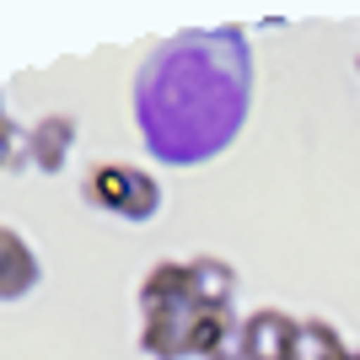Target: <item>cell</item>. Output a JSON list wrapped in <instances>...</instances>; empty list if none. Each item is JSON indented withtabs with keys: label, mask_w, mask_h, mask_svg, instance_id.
I'll return each instance as SVG.
<instances>
[{
	"label": "cell",
	"mask_w": 360,
	"mask_h": 360,
	"mask_svg": "<svg viewBox=\"0 0 360 360\" xmlns=\"http://www.w3.org/2000/svg\"><path fill=\"white\" fill-rule=\"evenodd\" d=\"M70 150H75V119H65V113H49L27 129V162L38 172H60L70 162Z\"/></svg>",
	"instance_id": "6"
},
{
	"label": "cell",
	"mask_w": 360,
	"mask_h": 360,
	"mask_svg": "<svg viewBox=\"0 0 360 360\" xmlns=\"http://www.w3.org/2000/svg\"><path fill=\"white\" fill-rule=\"evenodd\" d=\"M188 269H194L199 307H231V301H237V274H231V264H221V258H188Z\"/></svg>",
	"instance_id": "8"
},
{
	"label": "cell",
	"mask_w": 360,
	"mask_h": 360,
	"mask_svg": "<svg viewBox=\"0 0 360 360\" xmlns=\"http://www.w3.org/2000/svg\"><path fill=\"white\" fill-rule=\"evenodd\" d=\"M194 312V307H188ZM188 312H156V317H140V355L150 360H188L183 355V323Z\"/></svg>",
	"instance_id": "7"
},
{
	"label": "cell",
	"mask_w": 360,
	"mask_h": 360,
	"mask_svg": "<svg viewBox=\"0 0 360 360\" xmlns=\"http://www.w3.org/2000/svg\"><path fill=\"white\" fill-rule=\"evenodd\" d=\"M11 150H16V124L6 119V97H0V167L11 162Z\"/></svg>",
	"instance_id": "10"
},
{
	"label": "cell",
	"mask_w": 360,
	"mask_h": 360,
	"mask_svg": "<svg viewBox=\"0 0 360 360\" xmlns=\"http://www.w3.org/2000/svg\"><path fill=\"white\" fill-rule=\"evenodd\" d=\"M188 307H199L188 258H162L156 269H146V280H140V317H156V312H188Z\"/></svg>",
	"instance_id": "2"
},
{
	"label": "cell",
	"mask_w": 360,
	"mask_h": 360,
	"mask_svg": "<svg viewBox=\"0 0 360 360\" xmlns=\"http://www.w3.org/2000/svg\"><path fill=\"white\" fill-rule=\"evenodd\" d=\"M237 360H296V317L290 312H253L237 328Z\"/></svg>",
	"instance_id": "3"
},
{
	"label": "cell",
	"mask_w": 360,
	"mask_h": 360,
	"mask_svg": "<svg viewBox=\"0 0 360 360\" xmlns=\"http://www.w3.org/2000/svg\"><path fill=\"white\" fill-rule=\"evenodd\" d=\"M38 285H44V264L32 253V242L0 226V301H27Z\"/></svg>",
	"instance_id": "5"
},
{
	"label": "cell",
	"mask_w": 360,
	"mask_h": 360,
	"mask_svg": "<svg viewBox=\"0 0 360 360\" xmlns=\"http://www.w3.org/2000/svg\"><path fill=\"white\" fill-rule=\"evenodd\" d=\"M237 312L231 307H194L183 323V355L188 360H226L237 349Z\"/></svg>",
	"instance_id": "4"
},
{
	"label": "cell",
	"mask_w": 360,
	"mask_h": 360,
	"mask_svg": "<svg viewBox=\"0 0 360 360\" xmlns=\"http://www.w3.org/2000/svg\"><path fill=\"white\" fill-rule=\"evenodd\" d=\"M345 360H360V349H349V355H345Z\"/></svg>",
	"instance_id": "11"
},
{
	"label": "cell",
	"mask_w": 360,
	"mask_h": 360,
	"mask_svg": "<svg viewBox=\"0 0 360 360\" xmlns=\"http://www.w3.org/2000/svg\"><path fill=\"white\" fill-rule=\"evenodd\" d=\"M81 199H86L91 210H108L119 215V221H150V215L162 210V183L156 172L146 167H129V162H97L81 178Z\"/></svg>",
	"instance_id": "1"
},
{
	"label": "cell",
	"mask_w": 360,
	"mask_h": 360,
	"mask_svg": "<svg viewBox=\"0 0 360 360\" xmlns=\"http://www.w3.org/2000/svg\"><path fill=\"white\" fill-rule=\"evenodd\" d=\"M345 355H349V345L333 323H323V317L296 323V360H345Z\"/></svg>",
	"instance_id": "9"
}]
</instances>
